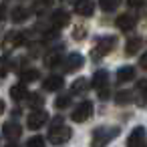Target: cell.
<instances>
[{"label":"cell","instance_id":"cell-31","mask_svg":"<svg viewBox=\"0 0 147 147\" xmlns=\"http://www.w3.org/2000/svg\"><path fill=\"white\" fill-rule=\"evenodd\" d=\"M4 147H18V145H16V143H6Z\"/></svg>","mask_w":147,"mask_h":147},{"label":"cell","instance_id":"cell-19","mask_svg":"<svg viewBox=\"0 0 147 147\" xmlns=\"http://www.w3.org/2000/svg\"><path fill=\"white\" fill-rule=\"evenodd\" d=\"M36 79H38V71H36V69H26V71L20 73L22 85H24V83H32V81H36Z\"/></svg>","mask_w":147,"mask_h":147},{"label":"cell","instance_id":"cell-5","mask_svg":"<svg viewBox=\"0 0 147 147\" xmlns=\"http://www.w3.org/2000/svg\"><path fill=\"white\" fill-rule=\"evenodd\" d=\"M49 121V115H47V111H42V109H36V111H32L30 115H28V119H26V127L28 129H40V127H45V123Z\"/></svg>","mask_w":147,"mask_h":147},{"label":"cell","instance_id":"cell-15","mask_svg":"<svg viewBox=\"0 0 147 147\" xmlns=\"http://www.w3.org/2000/svg\"><path fill=\"white\" fill-rule=\"evenodd\" d=\"M89 87H91V83L83 77V79H77L75 83H73V87H71V93L73 95H85L87 91H89Z\"/></svg>","mask_w":147,"mask_h":147},{"label":"cell","instance_id":"cell-22","mask_svg":"<svg viewBox=\"0 0 147 147\" xmlns=\"http://www.w3.org/2000/svg\"><path fill=\"white\" fill-rule=\"evenodd\" d=\"M71 105V95H61V97H57V101H55V107L57 109H67Z\"/></svg>","mask_w":147,"mask_h":147},{"label":"cell","instance_id":"cell-8","mask_svg":"<svg viewBox=\"0 0 147 147\" xmlns=\"http://www.w3.org/2000/svg\"><path fill=\"white\" fill-rule=\"evenodd\" d=\"M143 139H145V129L143 127H135L129 137H127V145L129 147H143Z\"/></svg>","mask_w":147,"mask_h":147},{"label":"cell","instance_id":"cell-20","mask_svg":"<svg viewBox=\"0 0 147 147\" xmlns=\"http://www.w3.org/2000/svg\"><path fill=\"white\" fill-rule=\"evenodd\" d=\"M26 18H28V10H26L24 6L14 8V12H12V20H14V22H22V20H26Z\"/></svg>","mask_w":147,"mask_h":147},{"label":"cell","instance_id":"cell-2","mask_svg":"<svg viewBox=\"0 0 147 147\" xmlns=\"http://www.w3.org/2000/svg\"><path fill=\"white\" fill-rule=\"evenodd\" d=\"M117 135H119V127H99L93 133V147H105Z\"/></svg>","mask_w":147,"mask_h":147},{"label":"cell","instance_id":"cell-23","mask_svg":"<svg viewBox=\"0 0 147 147\" xmlns=\"http://www.w3.org/2000/svg\"><path fill=\"white\" fill-rule=\"evenodd\" d=\"M61 61H63V57H61L59 53H53V55H49V57L45 59V65H47V67H57Z\"/></svg>","mask_w":147,"mask_h":147},{"label":"cell","instance_id":"cell-6","mask_svg":"<svg viewBox=\"0 0 147 147\" xmlns=\"http://www.w3.org/2000/svg\"><path fill=\"white\" fill-rule=\"evenodd\" d=\"M91 87L93 89H97V93L99 91H105V89H109V73L107 71H97L95 75H93V79H91Z\"/></svg>","mask_w":147,"mask_h":147},{"label":"cell","instance_id":"cell-10","mask_svg":"<svg viewBox=\"0 0 147 147\" xmlns=\"http://www.w3.org/2000/svg\"><path fill=\"white\" fill-rule=\"evenodd\" d=\"M133 99H135L137 105H145L147 103V79H141L137 83V89L133 93Z\"/></svg>","mask_w":147,"mask_h":147},{"label":"cell","instance_id":"cell-28","mask_svg":"<svg viewBox=\"0 0 147 147\" xmlns=\"http://www.w3.org/2000/svg\"><path fill=\"white\" fill-rule=\"evenodd\" d=\"M109 95H111V93H109V89H105V91H99V99H103V101H105V99H109Z\"/></svg>","mask_w":147,"mask_h":147},{"label":"cell","instance_id":"cell-11","mask_svg":"<svg viewBox=\"0 0 147 147\" xmlns=\"http://www.w3.org/2000/svg\"><path fill=\"white\" fill-rule=\"evenodd\" d=\"M115 26H117L119 30H131V28L135 26V16H131V14H121V16H117Z\"/></svg>","mask_w":147,"mask_h":147},{"label":"cell","instance_id":"cell-26","mask_svg":"<svg viewBox=\"0 0 147 147\" xmlns=\"http://www.w3.org/2000/svg\"><path fill=\"white\" fill-rule=\"evenodd\" d=\"M99 6H101V8H103L105 12H113V10L117 8V2H101Z\"/></svg>","mask_w":147,"mask_h":147},{"label":"cell","instance_id":"cell-9","mask_svg":"<svg viewBox=\"0 0 147 147\" xmlns=\"http://www.w3.org/2000/svg\"><path fill=\"white\" fill-rule=\"evenodd\" d=\"M51 24H53V28H57V30L65 28V26L69 24V14H67L65 10H55V12L51 14Z\"/></svg>","mask_w":147,"mask_h":147},{"label":"cell","instance_id":"cell-17","mask_svg":"<svg viewBox=\"0 0 147 147\" xmlns=\"http://www.w3.org/2000/svg\"><path fill=\"white\" fill-rule=\"evenodd\" d=\"M26 95H28V91H26V87L20 83V85H14L12 89H10V97H12V101H22V99H26Z\"/></svg>","mask_w":147,"mask_h":147},{"label":"cell","instance_id":"cell-16","mask_svg":"<svg viewBox=\"0 0 147 147\" xmlns=\"http://www.w3.org/2000/svg\"><path fill=\"white\" fill-rule=\"evenodd\" d=\"M135 77V69L133 67H123L117 71V83H129Z\"/></svg>","mask_w":147,"mask_h":147},{"label":"cell","instance_id":"cell-12","mask_svg":"<svg viewBox=\"0 0 147 147\" xmlns=\"http://www.w3.org/2000/svg\"><path fill=\"white\" fill-rule=\"evenodd\" d=\"M63 77H59V75H51L49 79H45V83H42V87H45V91H59V89H63Z\"/></svg>","mask_w":147,"mask_h":147},{"label":"cell","instance_id":"cell-1","mask_svg":"<svg viewBox=\"0 0 147 147\" xmlns=\"http://www.w3.org/2000/svg\"><path fill=\"white\" fill-rule=\"evenodd\" d=\"M69 137H71V129L63 125V119L61 117H57L51 123V127H49V141L53 145H63V143L69 141Z\"/></svg>","mask_w":147,"mask_h":147},{"label":"cell","instance_id":"cell-21","mask_svg":"<svg viewBox=\"0 0 147 147\" xmlns=\"http://www.w3.org/2000/svg\"><path fill=\"white\" fill-rule=\"evenodd\" d=\"M131 99H133V93L131 91H119V93H115V103H119V105H125Z\"/></svg>","mask_w":147,"mask_h":147},{"label":"cell","instance_id":"cell-3","mask_svg":"<svg viewBox=\"0 0 147 147\" xmlns=\"http://www.w3.org/2000/svg\"><path fill=\"white\" fill-rule=\"evenodd\" d=\"M115 45H117V38H115V36H103V38H99V40H97V47H95V51H93V59L109 55V53L115 49Z\"/></svg>","mask_w":147,"mask_h":147},{"label":"cell","instance_id":"cell-24","mask_svg":"<svg viewBox=\"0 0 147 147\" xmlns=\"http://www.w3.org/2000/svg\"><path fill=\"white\" fill-rule=\"evenodd\" d=\"M47 143H45V137H40V135H36V137H30L28 141H26V147H45Z\"/></svg>","mask_w":147,"mask_h":147},{"label":"cell","instance_id":"cell-29","mask_svg":"<svg viewBox=\"0 0 147 147\" xmlns=\"http://www.w3.org/2000/svg\"><path fill=\"white\" fill-rule=\"evenodd\" d=\"M40 103H42V97H34V95L30 97V105H40Z\"/></svg>","mask_w":147,"mask_h":147},{"label":"cell","instance_id":"cell-13","mask_svg":"<svg viewBox=\"0 0 147 147\" xmlns=\"http://www.w3.org/2000/svg\"><path fill=\"white\" fill-rule=\"evenodd\" d=\"M75 10H77V14H81V16H93V12H95V2H89V0H85V2H75Z\"/></svg>","mask_w":147,"mask_h":147},{"label":"cell","instance_id":"cell-14","mask_svg":"<svg viewBox=\"0 0 147 147\" xmlns=\"http://www.w3.org/2000/svg\"><path fill=\"white\" fill-rule=\"evenodd\" d=\"M2 133H4L8 139H18V137H20V125L14 123V121H8V123L2 127Z\"/></svg>","mask_w":147,"mask_h":147},{"label":"cell","instance_id":"cell-32","mask_svg":"<svg viewBox=\"0 0 147 147\" xmlns=\"http://www.w3.org/2000/svg\"><path fill=\"white\" fill-rule=\"evenodd\" d=\"M2 111H4V103L0 101V115H2Z\"/></svg>","mask_w":147,"mask_h":147},{"label":"cell","instance_id":"cell-4","mask_svg":"<svg viewBox=\"0 0 147 147\" xmlns=\"http://www.w3.org/2000/svg\"><path fill=\"white\" fill-rule=\"evenodd\" d=\"M91 115H93V103H91V101H83V103L77 105L75 111L71 113V117H73L75 123H83V121H87Z\"/></svg>","mask_w":147,"mask_h":147},{"label":"cell","instance_id":"cell-30","mask_svg":"<svg viewBox=\"0 0 147 147\" xmlns=\"http://www.w3.org/2000/svg\"><path fill=\"white\" fill-rule=\"evenodd\" d=\"M139 65H141L143 69H147V53H145V55H143V57L139 59Z\"/></svg>","mask_w":147,"mask_h":147},{"label":"cell","instance_id":"cell-7","mask_svg":"<svg viewBox=\"0 0 147 147\" xmlns=\"http://www.w3.org/2000/svg\"><path fill=\"white\" fill-rule=\"evenodd\" d=\"M63 63H65V71H67V73H75V71H79V69L83 67V57H81L79 53H73V55H69Z\"/></svg>","mask_w":147,"mask_h":147},{"label":"cell","instance_id":"cell-27","mask_svg":"<svg viewBox=\"0 0 147 147\" xmlns=\"http://www.w3.org/2000/svg\"><path fill=\"white\" fill-rule=\"evenodd\" d=\"M6 73H8V61L0 59V75H6Z\"/></svg>","mask_w":147,"mask_h":147},{"label":"cell","instance_id":"cell-25","mask_svg":"<svg viewBox=\"0 0 147 147\" xmlns=\"http://www.w3.org/2000/svg\"><path fill=\"white\" fill-rule=\"evenodd\" d=\"M85 36H87V28H85V26H75L73 38H75V40H81V38H85Z\"/></svg>","mask_w":147,"mask_h":147},{"label":"cell","instance_id":"cell-18","mask_svg":"<svg viewBox=\"0 0 147 147\" xmlns=\"http://www.w3.org/2000/svg\"><path fill=\"white\" fill-rule=\"evenodd\" d=\"M141 45H143L141 36H133V38H129V40H127L125 53H127V55H135V53H137V51L141 49Z\"/></svg>","mask_w":147,"mask_h":147}]
</instances>
